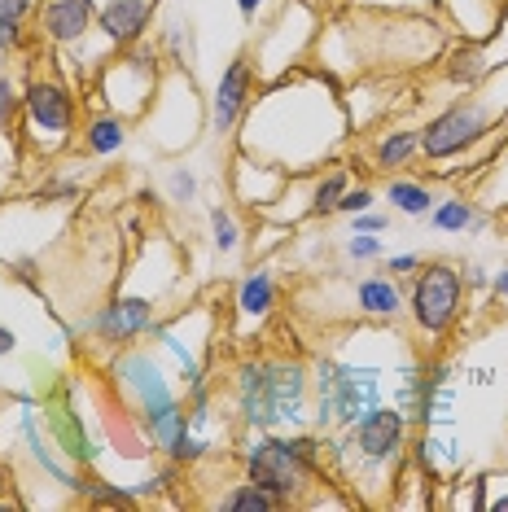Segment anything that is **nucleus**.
I'll return each mask as SVG.
<instances>
[{
  "instance_id": "nucleus-25",
  "label": "nucleus",
  "mask_w": 508,
  "mask_h": 512,
  "mask_svg": "<svg viewBox=\"0 0 508 512\" xmlns=\"http://www.w3.org/2000/svg\"><path fill=\"white\" fill-rule=\"evenodd\" d=\"M346 250H351V259H377V254H381V241L373 237V232H351Z\"/></svg>"
},
{
  "instance_id": "nucleus-35",
  "label": "nucleus",
  "mask_w": 508,
  "mask_h": 512,
  "mask_svg": "<svg viewBox=\"0 0 508 512\" xmlns=\"http://www.w3.org/2000/svg\"><path fill=\"white\" fill-rule=\"evenodd\" d=\"M491 508H495V512H500V508L508 512V499H495V504H491Z\"/></svg>"
},
{
  "instance_id": "nucleus-27",
  "label": "nucleus",
  "mask_w": 508,
  "mask_h": 512,
  "mask_svg": "<svg viewBox=\"0 0 508 512\" xmlns=\"http://www.w3.org/2000/svg\"><path fill=\"white\" fill-rule=\"evenodd\" d=\"M92 499H101V504H136V495L119 491V486H92Z\"/></svg>"
},
{
  "instance_id": "nucleus-15",
  "label": "nucleus",
  "mask_w": 508,
  "mask_h": 512,
  "mask_svg": "<svg viewBox=\"0 0 508 512\" xmlns=\"http://www.w3.org/2000/svg\"><path fill=\"white\" fill-rule=\"evenodd\" d=\"M386 197H390V202H395V211L412 215V219L430 215V206H434L430 189H425V184H412V180H395V184H390V189H386Z\"/></svg>"
},
{
  "instance_id": "nucleus-7",
  "label": "nucleus",
  "mask_w": 508,
  "mask_h": 512,
  "mask_svg": "<svg viewBox=\"0 0 508 512\" xmlns=\"http://www.w3.org/2000/svg\"><path fill=\"white\" fill-rule=\"evenodd\" d=\"M403 434H408V421H403L399 407H386V403L368 407L360 421H355V442H360V451H364L368 460H390V456H399Z\"/></svg>"
},
{
  "instance_id": "nucleus-23",
  "label": "nucleus",
  "mask_w": 508,
  "mask_h": 512,
  "mask_svg": "<svg viewBox=\"0 0 508 512\" xmlns=\"http://www.w3.org/2000/svg\"><path fill=\"white\" fill-rule=\"evenodd\" d=\"M342 193H346V180H342V176H329V180H325V184H320V189H316V215L333 211Z\"/></svg>"
},
{
  "instance_id": "nucleus-17",
  "label": "nucleus",
  "mask_w": 508,
  "mask_h": 512,
  "mask_svg": "<svg viewBox=\"0 0 508 512\" xmlns=\"http://www.w3.org/2000/svg\"><path fill=\"white\" fill-rule=\"evenodd\" d=\"M84 141H88L92 154H114V149H123L127 132H123L119 119H110V114H106V119H92V123H88V136H84Z\"/></svg>"
},
{
  "instance_id": "nucleus-24",
  "label": "nucleus",
  "mask_w": 508,
  "mask_h": 512,
  "mask_svg": "<svg viewBox=\"0 0 508 512\" xmlns=\"http://www.w3.org/2000/svg\"><path fill=\"white\" fill-rule=\"evenodd\" d=\"M368 206H373V189H346V193L338 197V206H333V211L360 215V211H368Z\"/></svg>"
},
{
  "instance_id": "nucleus-18",
  "label": "nucleus",
  "mask_w": 508,
  "mask_h": 512,
  "mask_svg": "<svg viewBox=\"0 0 508 512\" xmlns=\"http://www.w3.org/2000/svg\"><path fill=\"white\" fill-rule=\"evenodd\" d=\"M219 504H224L228 512H272L276 504H281V499L268 495V491H263V486L246 482V486H237L233 495H224V499H219Z\"/></svg>"
},
{
  "instance_id": "nucleus-22",
  "label": "nucleus",
  "mask_w": 508,
  "mask_h": 512,
  "mask_svg": "<svg viewBox=\"0 0 508 512\" xmlns=\"http://www.w3.org/2000/svg\"><path fill=\"white\" fill-rule=\"evenodd\" d=\"M18 110H22V92L14 88V79H9V75H0V132H9V127H14Z\"/></svg>"
},
{
  "instance_id": "nucleus-9",
  "label": "nucleus",
  "mask_w": 508,
  "mask_h": 512,
  "mask_svg": "<svg viewBox=\"0 0 508 512\" xmlns=\"http://www.w3.org/2000/svg\"><path fill=\"white\" fill-rule=\"evenodd\" d=\"M149 18H154V0H106L97 9V27L114 44H136L145 36Z\"/></svg>"
},
{
  "instance_id": "nucleus-26",
  "label": "nucleus",
  "mask_w": 508,
  "mask_h": 512,
  "mask_svg": "<svg viewBox=\"0 0 508 512\" xmlns=\"http://www.w3.org/2000/svg\"><path fill=\"white\" fill-rule=\"evenodd\" d=\"M198 193V184H193V176L184 167L171 171V202H189V197Z\"/></svg>"
},
{
  "instance_id": "nucleus-30",
  "label": "nucleus",
  "mask_w": 508,
  "mask_h": 512,
  "mask_svg": "<svg viewBox=\"0 0 508 512\" xmlns=\"http://www.w3.org/2000/svg\"><path fill=\"white\" fill-rule=\"evenodd\" d=\"M381 228H386V219L381 215H368V211L355 215V232H381Z\"/></svg>"
},
{
  "instance_id": "nucleus-1",
  "label": "nucleus",
  "mask_w": 508,
  "mask_h": 512,
  "mask_svg": "<svg viewBox=\"0 0 508 512\" xmlns=\"http://www.w3.org/2000/svg\"><path fill=\"white\" fill-rule=\"evenodd\" d=\"M119 377H123V386L136 394V407H141V416H145V425H149V434H154V442L167 451L189 421H184L176 394L167 390L163 372L149 364L145 355H127L123 364H119Z\"/></svg>"
},
{
  "instance_id": "nucleus-28",
  "label": "nucleus",
  "mask_w": 508,
  "mask_h": 512,
  "mask_svg": "<svg viewBox=\"0 0 508 512\" xmlns=\"http://www.w3.org/2000/svg\"><path fill=\"white\" fill-rule=\"evenodd\" d=\"M31 14V0H0V22H22Z\"/></svg>"
},
{
  "instance_id": "nucleus-11",
  "label": "nucleus",
  "mask_w": 508,
  "mask_h": 512,
  "mask_svg": "<svg viewBox=\"0 0 508 512\" xmlns=\"http://www.w3.org/2000/svg\"><path fill=\"white\" fill-rule=\"evenodd\" d=\"M92 0H49L44 5V36L53 44H75L88 36L92 27Z\"/></svg>"
},
{
  "instance_id": "nucleus-2",
  "label": "nucleus",
  "mask_w": 508,
  "mask_h": 512,
  "mask_svg": "<svg viewBox=\"0 0 508 512\" xmlns=\"http://www.w3.org/2000/svg\"><path fill=\"white\" fill-rule=\"evenodd\" d=\"M311 447H316V442H307V438H259L246 460L250 482L263 486V491L276 499L298 495L307 482V469H311Z\"/></svg>"
},
{
  "instance_id": "nucleus-31",
  "label": "nucleus",
  "mask_w": 508,
  "mask_h": 512,
  "mask_svg": "<svg viewBox=\"0 0 508 512\" xmlns=\"http://www.w3.org/2000/svg\"><path fill=\"white\" fill-rule=\"evenodd\" d=\"M417 263H421L417 254H395V259H390V272H395V276H399V272H412Z\"/></svg>"
},
{
  "instance_id": "nucleus-6",
  "label": "nucleus",
  "mask_w": 508,
  "mask_h": 512,
  "mask_svg": "<svg viewBox=\"0 0 508 512\" xmlns=\"http://www.w3.org/2000/svg\"><path fill=\"white\" fill-rule=\"evenodd\" d=\"M263 394H268V429L298 421L307 403V372L303 364H268V381H263Z\"/></svg>"
},
{
  "instance_id": "nucleus-16",
  "label": "nucleus",
  "mask_w": 508,
  "mask_h": 512,
  "mask_svg": "<svg viewBox=\"0 0 508 512\" xmlns=\"http://www.w3.org/2000/svg\"><path fill=\"white\" fill-rule=\"evenodd\" d=\"M421 149V136L417 132H390L386 141L377 145V167H386V171H395V167H403L412 154Z\"/></svg>"
},
{
  "instance_id": "nucleus-8",
  "label": "nucleus",
  "mask_w": 508,
  "mask_h": 512,
  "mask_svg": "<svg viewBox=\"0 0 508 512\" xmlns=\"http://www.w3.org/2000/svg\"><path fill=\"white\" fill-rule=\"evenodd\" d=\"M22 106H27V119L36 132H49V136H62L71 132L75 123V101L71 92L62 84H49V79H40V84H31L22 92Z\"/></svg>"
},
{
  "instance_id": "nucleus-12",
  "label": "nucleus",
  "mask_w": 508,
  "mask_h": 512,
  "mask_svg": "<svg viewBox=\"0 0 508 512\" xmlns=\"http://www.w3.org/2000/svg\"><path fill=\"white\" fill-rule=\"evenodd\" d=\"M149 329H154V307H149L145 298H123L97 316L101 337H136V333H149Z\"/></svg>"
},
{
  "instance_id": "nucleus-13",
  "label": "nucleus",
  "mask_w": 508,
  "mask_h": 512,
  "mask_svg": "<svg viewBox=\"0 0 508 512\" xmlns=\"http://www.w3.org/2000/svg\"><path fill=\"white\" fill-rule=\"evenodd\" d=\"M360 311H368V316H399L403 311L399 285L386 281V276H368V281H360Z\"/></svg>"
},
{
  "instance_id": "nucleus-3",
  "label": "nucleus",
  "mask_w": 508,
  "mask_h": 512,
  "mask_svg": "<svg viewBox=\"0 0 508 512\" xmlns=\"http://www.w3.org/2000/svg\"><path fill=\"white\" fill-rule=\"evenodd\" d=\"M377 372L342 368V364H320V425L342 421L355 425L368 407H377Z\"/></svg>"
},
{
  "instance_id": "nucleus-33",
  "label": "nucleus",
  "mask_w": 508,
  "mask_h": 512,
  "mask_svg": "<svg viewBox=\"0 0 508 512\" xmlns=\"http://www.w3.org/2000/svg\"><path fill=\"white\" fill-rule=\"evenodd\" d=\"M263 5H268V0H237V9H241V14H246V18H254Z\"/></svg>"
},
{
  "instance_id": "nucleus-32",
  "label": "nucleus",
  "mask_w": 508,
  "mask_h": 512,
  "mask_svg": "<svg viewBox=\"0 0 508 512\" xmlns=\"http://www.w3.org/2000/svg\"><path fill=\"white\" fill-rule=\"evenodd\" d=\"M18 346V337H14V329H5V324H0V355H9Z\"/></svg>"
},
{
  "instance_id": "nucleus-21",
  "label": "nucleus",
  "mask_w": 508,
  "mask_h": 512,
  "mask_svg": "<svg viewBox=\"0 0 508 512\" xmlns=\"http://www.w3.org/2000/svg\"><path fill=\"white\" fill-rule=\"evenodd\" d=\"M211 232H215V250H219V254H233V250H237L241 232H237L233 215H228L224 206H215V211H211Z\"/></svg>"
},
{
  "instance_id": "nucleus-10",
  "label": "nucleus",
  "mask_w": 508,
  "mask_h": 512,
  "mask_svg": "<svg viewBox=\"0 0 508 512\" xmlns=\"http://www.w3.org/2000/svg\"><path fill=\"white\" fill-rule=\"evenodd\" d=\"M250 88H254V75H250V66H246V57H237L233 66L224 71V79H219V88H215V106H211V119H215V132L224 136L228 127L237 123V114L246 110V101H250Z\"/></svg>"
},
{
  "instance_id": "nucleus-5",
  "label": "nucleus",
  "mask_w": 508,
  "mask_h": 512,
  "mask_svg": "<svg viewBox=\"0 0 508 512\" xmlns=\"http://www.w3.org/2000/svg\"><path fill=\"white\" fill-rule=\"evenodd\" d=\"M487 132V114H482L478 106H452V110H443L438 119L421 132V154L425 158H452L460 154L465 145H473L478 136Z\"/></svg>"
},
{
  "instance_id": "nucleus-4",
  "label": "nucleus",
  "mask_w": 508,
  "mask_h": 512,
  "mask_svg": "<svg viewBox=\"0 0 508 512\" xmlns=\"http://www.w3.org/2000/svg\"><path fill=\"white\" fill-rule=\"evenodd\" d=\"M460 311V272L447 263L425 267L412 285V320L421 324L425 333H447V324L456 320Z\"/></svg>"
},
{
  "instance_id": "nucleus-34",
  "label": "nucleus",
  "mask_w": 508,
  "mask_h": 512,
  "mask_svg": "<svg viewBox=\"0 0 508 512\" xmlns=\"http://www.w3.org/2000/svg\"><path fill=\"white\" fill-rule=\"evenodd\" d=\"M491 289H495V298H508V267H504L500 276H495V285H491Z\"/></svg>"
},
{
  "instance_id": "nucleus-20",
  "label": "nucleus",
  "mask_w": 508,
  "mask_h": 512,
  "mask_svg": "<svg viewBox=\"0 0 508 512\" xmlns=\"http://www.w3.org/2000/svg\"><path fill=\"white\" fill-rule=\"evenodd\" d=\"M53 425H57V438L66 442V456H75V460H92V442L84 438V429L75 425V416L66 412H53Z\"/></svg>"
},
{
  "instance_id": "nucleus-14",
  "label": "nucleus",
  "mask_w": 508,
  "mask_h": 512,
  "mask_svg": "<svg viewBox=\"0 0 508 512\" xmlns=\"http://www.w3.org/2000/svg\"><path fill=\"white\" fill-rule=\"evenodd\" d=\"M272 298H276V285H272L268 272L246 276V281H241V289H237V307L246 311V316H268V311H272Z\"/></svg>"
},
{
  "instance_id": "nucleus-29",
  "label": "nucleus",
  "mask_w": 508,
  "mask_h": 512,
  "mask_svg": "<svg viewBox=\"0 0 508 512\" xmlns=\"http://www.w3.org/2000/svg\"><path fill=\"white\" fill-rule=\"evenodd\" d=\"M22 40V22H0V53H9Z\"/></svg>"
},
{
  "instance_id": "nucleus-19",
  "label": "nucleus",
  "mask_w": 508,
  "mask_h": 512,
  "mask_svg": "<svg viewBox=\"0 0 508 512\" xmlns=\"http://www.w3.org/2000/svg\"><path fill=\"white\" fill-rule=\"evenodd\" d=\"M430 224H434L438 232H465L469 224H478V215H473L469 202H460V197H447V202L430 215Z\"/></svg>"
}]
</instances>
